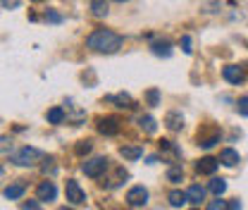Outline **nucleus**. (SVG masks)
<instances>
[{
	"label": "nucleus",
	"mask_w": 248,
	"mask_h": 210,
	"mask_svg": "<svg viewBox=\"0 0 248 210\" xmlns=\"http://www.w3.org/2000/svg\"><path fill=\"white\" fill-rule=\"evenodd\" d=\"M122 43H124L122 36L110 29H95L86 38V46L91 50H95V53H117L122 48Z\"/></svg>",
	"instance_id": "nucleus-1"
},
{
	"label": "nucleus",
	"mask_w": 248,
	"mask_h": 210,
	"mask_svg": "<svg viewBox=\"0 0 248 210\" xmlns=\"http://www.w3.org/2000/svg\"><path fill=\"white\" fill-rule=\"evenodd\" d=\"M41 160H43V153L38 148H31V146H24L22 150H17L15 158H12V162L19 165V167H31V165H36Z\"/></svg>",
	"instance_id": "nucleus-2"
},
{
	"label": "nucleus",
	"mask_w": 248,
	"mask_h": 210,
	"mask_svg": "<svg viewBox=\"0 0 248 210\" xmlns=\"http://www.w3.org/2000/svg\"><path fill=\"white\" fill-rule=\"evenodd\" d=\"M64 194H67V201L72 203V206H84L86 203V194H84V189L79 186V181L69 179L64 184Z\"/></svg>",
	"instance_id": "nucleus-3"
},
{
	"label": "nucleus",
	"mask_w": 248,
	"mask_h": 210,
	"mask_svg": "<svg viewBox=\"0 0 248 210\" xmlns=\"http://www.w3.org/2000/svg\"><path fill=\"white\" fill-rule=\"evenodd\" d=\"M146 203H148V189H143V186L129 189V194H126V206L129 208H143Z\"/></svg>",
	"instance_id": "nucleus-4"
},
{
	"label": "nucleus",
	"mask_w": 248,
	"mask_h": 210,
	"mask_svg": "<svg viewBox=\"0 0 248 210\" xmlns=\"http://www.w3.org/2000/svg\"><path fill=\"white\" fill-rule=\"evenodd\" d=\"M108 162H110L108 158H93V160H86V162H84L81 170H84L86 177H93V179H95V177H100V175L108 170Z\"/></svg>",
	"instance_id": "nucleus-5"
},
{
	"label": "nucleus",
	"mask_w": 248,
	"mask_h": 210,
	"mask_svg": "<svg viewBox=\"0 0 248 210\" xmlns=\"http://www.w3.org/2000/svg\"><path fill=\"white\" fill-rule=\"evenodd\" d=\"M98 131L105 134V136L120 134V120H117V117H100V120H98Z\"/></svg>",
	"instance_id": "nucleus-6"
},
{
	"label": "nucleus",
	"mask_w": 248,
	"mask_h": 210,
	"mask_svg": "<svg viewBox=\"0 0 248 210\" xmlns=\"http://www.w3.org/2000/svg\"><path fill=\"white\" fill-rule=\"evenodd\" d=\"M36 194H38V201H53L58 196V189H55L53 181H41L38 189H36Z\"/></svg>",
	"instance_id": "nucleus-7"
},
{
	"label": "nucleus",
	"mask_w": 248,
	"mask_h": 210,
	"mask_svg": "<svg viewBox=\"0 0 248 210\" xmlns=\"http://www.w3.org/2000/svg\"><path fill=\"white\" fill-rule=\"evenodd\" d=\"M222 77H224L229 84H241V81H244V69L236 67V65H229V67L222 69Z\"/></svg>",
	"instance_id": "nucleus-8"
},
{
	"label": "nucleus",
	"mask_w": 248,
	"mask_h": 210,
	"mask_svg": "<svg viewBox=\"0 0 248 210\" xmlns=\"http://www.w3.org/2000/svg\"><path fill=\"white\" fill-rule=\"evenodd\" d=\"M217 165H219V160L215 158H203V160H198L196 170H198V175H215Z\"/></svg>",
	"instance_id": "nucleus-9"
},
{
	"label": "nucleus",
	"mask_w": 248,
	"mask_h": 210,
	"mask_svg": "<svg viewBox=\"0 0 248 210\" xmlns=\"http://www.w3.org/2000/svg\"><path fill=\"white\" fill-rule=\"evenodd\" d=\"M186 196H188V203L201 206V203L205 201V189H203V186H198V184H193V186H188Z\"/></svg>",
	"instance_id": "nucleus-10"
},
{
	"label": "nucleus",
	"mask_w": 248,
	"mask_h": 210,
	"mask_svg": "<svg viewBox=\"0 0 248 210\" xmlns=\"http://www.w3.org/2000/svg\"><path fill=\"white\" fill-rule=\"evenodd\" d=\"M239 160H241V158H239V153H236L234 148H224L222 153H219V162H222V165H227V167L239 165Z\"/></svg>",
	"instance_id": "nucleus-11"
},
{
	"label": "nucleus",
	"mask_w": 248,
	"mask_h": 210,
	"mask_svg": "<svg viewBox=\"0 0 248 210\" xmlns=\"http://www.w3.org/2000/svg\"><path fill=\"white\" fill-rule=\"evenodd\" d=\"M165 124H167L170 131H179V129L184 127V117H182L179 113H167V115H165Z\"/></svg>",
	"instance_id": "nucleus-12"
},
{
	"label": "nucleus",
	"mask_w": 248,
	"mask_h": 210,
	"mask_svg": "<svg viewBox=\"0 0 248 210\" xmlns=\"http://www.w3.org/2000/svg\"><path fill=\"white\" fill-rule=\"evenodd\" d=\"M120 155L126 158V160H139V158L143 155V148H141V146H122V148H120Z\"/></svg>",
	"instance_id": "nucleus-13"
},
{
	"label": "nucleus",
	"mask_w": 248,
	"mask_h": 210,
	"mask_svg": "<svg viewBox=\"0 0 248 210\" xmlns=\"http://www.w3.org/2000/svg\"><path fill=\"white\" fill-rule=\"evenodd\" d=\"M91 12L95 17H108V12H110L108 0H91Z\"/></svg>",
	"instance_id": "nucleus-14"
},
{
	"label": "nucleus",
	"mask_w": 248,
	"mask_h": 210,
	"mask_svg": "<svg viewBox=\"0 0 248 210\" xmlns=\"http://www.w3.org/2000/svg\"><path fill=\"white\" fill-rule=\"evenodd\" d=\"M22 196H24V184H10L5 189V198H10V201H17Z\"/></svg>",
	"instance_id": "nucleus-15"
},
{
	"label": "nucleus",
	"mask_w": 248,
	"mask_h": 210,
	"mask_svg": "<svg viewBox=\"0 0 248 210\" xmlns=\"http://www.w3.org/2000/svg\"><path fill=\"white\" fill-rule=\"evenodd\" d=\"M151 50H153L155 55H162V58H170V55H172V46H170L167 41H157V43H153Z\"/></svg>",
	"instance_id": "nucleus-16"
},
{
	"label": "nucleus",
	"mask_w": 248,
	"mask_h": 210,
	"mask_svg": "<svg viewBox=\"0 0 248 210\" xmlns=\"http://www.w3.org/2000/svg\"><path fill=\"white\" fill-rule=\"evenodd\" d=\"M186 203H188V196H186L184 191H172V194H170V206H172V208H182Z\"/></svg>",
	"instance_id": "nucleus-17"
},
{
	"label": "nucleus",
	"mask_w": 248,
	"mask_h": 210,
	"mask_svg": "<svg viewBox=\"0 0 248 210\" xmlns=\"http://www.w3.org/2000/svg\"><path fill=\"white\" fill-rule=\"evenodd\" d=\"M182 179H184V170H182L179 165H174V167H170V170H167V181L179 184Z\"/></svg>",
	"instance_id": "nucleus-18"
},
{
	"label": "nucleus",
	"mask_w": 248,
	"mask_h": 210,
	"mask_svg": "<svg viewBox=\"0 0 248 210\" xmlns=\"http://www.w3.org/2000/svg\"><path fill=\"white\" fill-rule=\"evenodd\" d=\"M46 117H48L50 124H62V120H64V110H62V108H50Z\"/></svg>",
	"instance_id": "nucleus-19"
},
{
	"label": "nucleus",
	"mask_w": 248,
	"mask_h": 210,
	"mask_svg": "<svg viewBox=\"0 0 248 210\" xmlns=\"http://www.w3.org/2000/svg\"><path fill=\"white\" fill-rule=\"evenodd\" d=\"M208 189H210V194H215V196H222V194H224V191H227V181L222 179V177H219V179H213L210 181V186H208Z\"/></svg>",
	"instance_id": "nucleus-20"
},
{
	"label": "nucleus",
	"mask_w": 248,
	"mask_h": 210,
	"mask_svg": "<svg viewBox=\"0 0 248 210\" xmlns=\"http://www.w3.org/2000/svg\"><path fill=\"white\" fill-rule=\"evenodd\" d=\"M108 100L117 103L120 108H131V96H129V93H117V96H110Z\"/></svg>",
	"instance_id": "nucleus-21"
},
{
	"label": "nucleus",
	"mask_w": 248,
	"mask_h": 210,
	"mask_svg": "<svg viewBox=\"0 0 248 210\" xmlns=\"http://www.w3.org/2000/svg\"><path fill=\"white\" fill-rule=\"evenodd\" d=\"M139 124H141V129L146 131V134H155V120L151 115H146V117H139Z\"/></svg>",
	"instance_id": "nucleus-22"
},
{
	"label": "nucleus",
	"mask_w": 248,
	"mask_h": 210,
	"mask_svg": "<svg viewBox=\"0 0 248 210\" xmlns=\"http://www.w3.org/2000/svg\"><path fill=\"white\" fill-rule=\"evenodd\" d=\"M91 148H93L91 141H79V144L74 146V153H77V155H86V153H91Z\"/></svg>",
	"instance_id": "nucleus-23"
},
{
	"label": "nucleus",
	"mask_w": 248,
	"mask_h": 210,
	"mask_svg": "<svg viewBox=\"0 0 248 210\" xmlns=\"http://www.w3.org/2000/svg\"><path fill=\"white\" fill-rule=\"evenodd\" d=\"M236 108H239V113H241L244 117H248V96H244V98L239 100V105H236Z\"/></svg>",
	"instance_id": "nucleus-24"
},
{
	"label": "nucleus",
	"mask_w": 248,
	"mask_h": 210,
	"mask_svg": "<svg viewBox=\"0 0 248 210\" xmlns=\"http://www.w3.org/2000/svg\"><path fill=\"white\" fill-rule=\"evenodd\" d=\"M148 103H151V105H157V103H160V93H157V89L148 91Z\"/></svg>",
	"instance_id": "nucleus-25"
},
{
	"label": "nucleus",
	"mask_w": 248,
	"mask_h": 210,
	"mask_svg": "<svg viewBox=\"0 0 248 210\" xmlns=\"http://www.w3.org/2000/svg\"><path fill=\"white\" fill-rule=\"evenodd\" d=\"M46 19L48 22H53V24H58V22H62V17L55 12V10H50V12H46Z\"/></svg>",
	"instance_id": "nucleus-26"
},
{
	"label": "nucleus",
	"mask_w": 248,
	"mask_h": 210,
	"mask_svg": "<svg viewBox=\"0 0 248 210\" xmlns=\"http://www.w3.org/2000/svg\"><path fill=\"white\" fill-rule=\"evenodd\" d=\"M217 141H219V136H210V139H203V141H201V146H203V148H213Z\"/></svg>",
	"instance_id": "nucleus-27"
},
{
	"label": "nucleus",
	"mask_w": 248,
	"mask_h": 210,
	"mask_svg": "<svg viewBox=\"0 0 248 210\" xmlns=\"http://www.w3.org/2000/svg\"><path fill=\"white\" fill-rule=\"evenodd\" d=\"M12 148V141L7 139V136H0V153H5V150Z\"/></svg>",
	"instance_id": "nucleus-28"
},
{
	"label": "nucleus",
	"mask_w": 248,
	"mask_h": 210,
	"mask_svg": "<svg viewBox=\"0 0 248 210\" xmlns=\"http://www.w3.org/2000/svg\"><path fill=\"white\" fill-rule=\"evenodd\" d=\"M46 165H43V172L48 175V172H55V165H53V158H48V160H43Z\"/></svg>",
	"instance_id": "nucleus-29"
},
{
	"label": "nucleus",
	"mask_w": 248,
	"mask_h": 210,
	"mask_svg": "<svg viewBox=\"0 0 248 210\" xmlns=\"http://www.w3.org/2000/svg\"><path fill=\"white\" fill-rule=\"evenodd\" d=\"M208 208L210 210H222V208H227V203H224V201H213Z\"/></svg>",
	"instance_id": "nucleus-30"
},
{
	"label": "nucleus",
	"mask_w": 248,
	"mask_h": 210,
	"mask_svg": "<svg viewBox=\"0 0 248 210\" xmlns=\"http://www.w3.org/2000/svg\"><path fill=\"white\" fill-rule=\"evenodd\" d=\"M182 48H184V53H191V38H188V36L182 38Z\"/></svg>",
	"instance_id": "nucleus-31"
},
{
	"label": "nucleus",
	"mask_w": 248,
	"mask_h": 210,
	"mask_svg": "<svg viewBox=\"0 0 248 210\" xmlns=\"http://www.w3.org/2000/svg\"><path fill=\"white\" fill-rule=\"evenodd\" d=\"M38 206H41V203H38V201H27V203H22V208H38Z\"/></svg>",
	"instance_id": "nucleus-32"
},
{
	"label": "nucleus",
	"mask_w": 248,
	"mask_h": 210,
	"mask_svg": "<svg viewBox=\"0 0 248 210\" xmlns=\"http://www.w3.org/2000/svg\"><path fill=\"white\" fill-rule=\"evenodd\" d=\"M227 208H232V210H239V208H241V201H229V203H227Z\"/></svg>",
	"instance_id": "nucleus-33"
},
{
	"label": "nucleus",
	"mask_w": 248,
	"mask_h": 210,
	"mask_svg": "<svg viewBox=\"0 0 248 210\" xmlns=\"http://www.w3.org/2000/svg\"><path fill=\"white\" fill-rule=\"evenodd\" d=\"M2 5H5V7H17L19 0H2Z\"/></svg>",
	"instance_id": "nucleus-34"
},
{
	"label": "nucleus",
	"mask_w": 248,
	"mask_h": 210,
	"mask_svg": "<svg viewBox=\"0 0 248 210\" xmlns=\"http://www.w3.org/2000/svg\"><path fill=\"white\" fill-rule=\"evenodd\" d=\"M115 2H126V0H115Z\"/></svg>",
	"instance_id": "nucleus-35"
},
{
	"label": "nucleus",
	"mask_w": 248,
	"mask_h": 210,
	"mask_svg": "<svg viewBox=\"0 0 248 210\" xmlns=\"http://www.w3.org/2000/svg\"><path fill=\"white\" fill-rule=\"evenodd\" d=\"M0 175H2V165H0Z\"/></svg>",
	"instance_id": "nucleus-36"
},
{
	"label": "nucleus",
	"mask_w": 248,
	"mask_h": 210,
	"mask_svg": "<svg viewBox=\"0 0 248 210\" xmlns=\"http://www.w3.org/2000/svg\"><path fill=\"white\" fill-rule=\"evenodd\" d=\"M33 2H41V0H33Z\"/></svg>",
	"instance_id": "nucleus-37"
}]
</instances>
